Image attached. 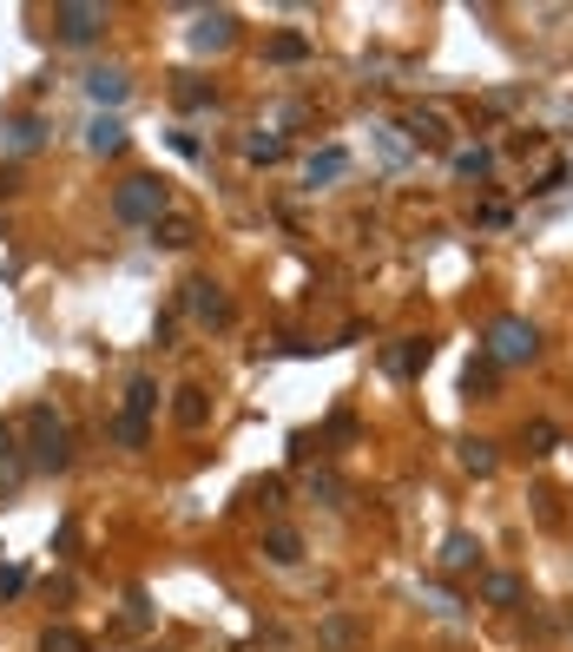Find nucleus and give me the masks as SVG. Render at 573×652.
Here are the masks:
<instances>
[{
    "label": "nucleus",
    "mask_w": 573,
    "mask_h": 652,
    "mask_svg": "<svg viewBox=\"0 0 573 652\" xmlns=\"http://www.w3.org/2000/svg\"><path fill=\"white\" fill-rule=\"evenodd\" d=\"M165 211H172V185H165L158 172H132V178L112 185V218H119V224H145V231H152Z\"/></svg>",
    "instance_id": "f257e3e1"
},
{
    "label": "nucleus",
    "mask_w": 573,
    "mask_h": 652,
    "mask_svg": "<svg viewBox=\"0 0 573 652\" xmlns=\"http://www.w3.org/2000/svg\"><path fill=\"white\" fill-rule=\"evenodd\" d=\"M244 158H251V165H277V158H284V139H277V132H271V139H244Z\"/></svg>",
    "instance_id": "bb28decb"
},
{
    "label": "nucleus",
    "mask_w": 573,
    "mask_h": 652,
    "mask_svg": "<svg viewBox=\"0 0 573 652\" xmlns=\"http://www.w3.org/2000/svg\"><path fill=\"white\" fill-rule=\"evenodd\" d=\"M422 607H436V614H442V620H462V614H469V607H462V600H455V594H449V587H436V581H429V587H422Z\"/></svg>",
    "instance_id": "a878e982"
},
{
    "label": "nucleus",
    "mask_w": 573,
    "mask_h": 652,
    "mask_svg": "<svg viewBox=\"0 0 573 652\" xmlns=\"http://www.w3.org/2000/svg\"><path fill=\"white\" fill-rule=\"evenodd\" d=\"M106 26H112V7H99V0H59L53 7V40H66V46H92Z\"/></svg>",
    "instance_id": "20e7f679"
},
{
    "label": "nucleus",
    "mask_w": 573,
    "mask_h": 652,
    "mask_svg": "<svg viewBox=\"0 0 573 652\" xmlns=\"http://www.w3.org/2000/svg\"><path fill=\"white\" fill-rule=\"evenodd\" d=\"M26 462L46 468V475H59L73 462V435H66V422L53 409H26Z\"/></svg>",
    "instance_id": "7ed1b4c3"
},
{
    "label": "nucleus",
    "mask_w": 573,
    "mask_h": 652,
    "mask_svg": "<svg viewBox=\"0 0 573 652\" xmlns=\"http://www.w3.org/2000/svg\"><path fill=\"white\" fill-rule=\"evenodd\" d=\"M0 198H7V172H0Z\"/></svg>",
    "instance_id": "2f4dec72"
},
{
    "label": "nucleus",
    "mask_w": 573,
    "mask_h": 652,
    "mask_svg": "<svg viewBox=\"0 0 573 652\" xmlns=\"http://www.w3.org/2000/svg\"><path fill=\"white\" fill-rule=\"evenodd\" d=\"M172 99L185 112H205V106H218V86H205L198 73H172Z\"/></svg>",
    "instance_id": "6ab92c4d"
},
{
    "label": "nucleus",
    "mask_w": 573,
    "mask_h": 652,
    "mask_svg": "<svg viewBox=\"0 0 573 652\" xmlns=\"http://www.w3.org/2000/svg\"><path fill=\"white\" fill-rule=\"evenodd\" d=\"M343 172H350V152L343 145H323V152L304 158V185H337Z\"/></svg>",
    "instance_id": "f3484780"
},
{
    "label": "nucleus",
    "mask_w": 573,
    "mask_h": 652,
    "mask_svg": "<svg viewBox=\"0 0 573 652\" xmlns=\"http://www.w3.org/2000/svg\"><path fill=\"white\" fill-rule=\"evenodd\" d=\"M172 416H178V429H205V422H211V396H205V383L172 389Z\"/></svg>",
    "instance_id": "ddd939ff"
},
{
    "label": "nucleus",
    "mask_w": 573,
    "mask_h": 652,
    "mask_svg": "<svg viewBox=\"0 0 573 652\" xmlns=\"http://www.w3.org/2000/svg\"><path fill=\"white\" fill-rule=\"evenodd\" d=\"M442 574H482V541L455 528V534L442 541Z\"/></svg>",
    "instance_id": "2eb2a0df"
},
{
    "label": "nucleus",
    "mask_w": 573,
    "mask_h": 652,
    "mask_svg": "<svg viewBox=\"0 0 573 652\" xmlns=\"http://www.w3.org/2000/svg\"><path fill=\"white\" fill-rule=\"evenodd\" d=\"M495 376H502V369H495V363H488V356H475V363H469V369H462V389H469V396H475V402H482V396H488V389H495Z\"/></svg>",
    "instance_id": "393cba45"
},
{
    "label": "nucleus",
    "mask_w": 573,
    "mask_h": 652,
    "mask_svg": "<svg viewBox=\"0 0 573 652\" xmlns=\"http://www.w3.org/2000/svg\"><path fill=\"white\" fill-rule=\"evenodd\" d=\"M403 132H409V145H449V119L436 106H409L403 112Z\"/></svg>",
    "instance_id": "9b49d317"
},
{
    "label": "nucleus",
    "mask_w": 573,
    "mask_h": 652,
    "mask_svg": "<svg viewBox=\"0 0 573 652\" xmlns=\"http://www.w3.org/2000/svg\"><path fill=\"white\" fill-rule=\"evenodd\" d=\"M482 594H488V607H502V614L528 607V587H521V574H488V581H482Z\"/></svg>",
    "instance_id": "aec40b11"
},
{
    "label": "nucleus",
    "mask_w": 573,
    "mask_h": 652,
    "mask_svg": "<svg viewBox=\"0 0 573 652\" xmlns=\"http://www.w3.org/2000/svg\"><path fill=\"white\" fill-rule=\"evenodd\" d=\"M462 468H469V475H482V482H488V475H495V468H502V455H495V442H482V435H469V442H462Z\"/></svg>",
    "instance_id": "4be33fe9"
},
{
    "label": "nucleus",
    "mask_w": 573,
    "mask_h": 652,
    "mask_svg": "<svg viewBox=\"0 0 573 652\" xmlns=\"http://www.w3.org/2000/svg\"><path fill=\"white\" fill-rule=\"evenodd\" d=\"M488 172H495V152H488V145L455 152V178H488Z\"/></svg>",
    "instance_id": "b1692460"
},
{
    "label": "nucleus",
    "mask_w": 573,
    "mask_h": 652,
    "mask_svg": "<svg viewBox=\"0 0 573 652\" xmlns=\"http://www.w3.org/2000/svg\"><path fill=\"white\" fill-rule=\"evenodd\" d=\"M317 647L323 652H363L370 647V627H363L356 614H323V620H317Z\"/></svg>",
    "instance_id": "423d86ee"
},
{
    "label": "nucleus",
    "mask_w": 573,
    "mask_h": 652,
    "mask_svg": "<svg viewBox=\"0 0 573 652\" xmlns=\"http://www.w3.org/2000/svg\"><path fill=\"white\" fill-rule=\"evenodd\" d=\"M251 501L277 515V508H284V482H277V475H271V482H257V488H251Z\"/></svg>",
    "instance_id": "7c9ffc66"
},
{
    "label": "nucleus",
    "mask_w": 573,
    "mask_h": 652,
    "mask_svg": "<svg viewBox=\"0 0 573 652\" xmlns=\"http://www.w3.org/2000/svg\"><path fill=\"white\" fill-rule=\"evenodd\" d=\"M152 409H158V383H152V376H132V383H125V409H119V416L152 422Z\"/></svg>",
    "instance_id": "412c9836"
},
{
    "label": "nucleus",
    "mask_w": 573,
    "mask_h": 652,
    "mask_svg": "<svg viewBox=\"0 0 573 652\" xmlns=\"http://www.w3.org/2000/svg\"><path fill=\"white\" fill-rule=\"evenodd\" d=\"M429 363H436V343H429V336H403V343L383 350V369H389V376H422Z\"/></svg>",
    "instance_id": "6e6552de"
},
{
    "label": "nucleus",
    "mask_w": 573,
    "mask_h": 652,
    "mask_svg": "<svg viewBox=\"0 0 573 652\" xmlns=\"http://www.w3.org/2000/svg\"><path fill=\"white\" fill-rule=\"evenodd\" d=\"M231 40H238V13H224V7L218 13H198V26H191V46L198 53H224Z\"/></svg>",
    "instance_id": "1a4fd4ad"
},
{
    "label": "nucleus",
    "mask_w": 573,
    "mask_h": 652,
    "mask_svg": "<svg viewBox=\"0 0 573 652\" xmlns=\"http://www.w3.org/2000/svg\"><path fill=\"white\" fill-rule=\"evenodd\" d=\"M264 59H271V66H304V59H310V33H297V26L271 33V40H264Z\"/></svg>",
    "instance_id": "dca6fc26"
},
{
    "label": "nucleus",
    "mask_w": 573,
    "mask_h": 652,
    "mask_svg": "<svg viewBox=\"0 0 573 652\" xmlns=\"http://www.w3.org/2000/svg\"><path fill=\"white\" fill-rule=\"evenodd\" d=\"M185 310H191L205 330H224V323H231V297H224L211 277H191V284H185Z\"/></svg>",
    "instance_id": "39448f33"
},
{
    "label": "nucleus",
    "mask_w": 573,
    "mask_h": 652,
    "mask_svg": "<svg viewBox=\"0 0 573 652\" xmlns=\"http://www.w3.org/2000/svg\"><path fill=\"white\" fill-rule=\"evenodd\" d=\"M145 435H152L145 422H132V416H112V442H119V449H145Z\"/></svg>",
    "instance_id": "cd10ccee"
},
{
    "label": "nucleus",
    "mask_w": 573,
    "mask_h": 652,
    "mask_svg": "<svg viewBox=\"0 0 573 652\" xmlns=\"http://www.w3.org/2000/svg\"><path fill=\"white\" fill-rule=\"evenodd\" d=\"M86 152H99V158L125 152V119H119V112H92V125H86Z\"/></svg>",
    "instance_id": "f8f14e48"
},
{
    "label": "nucleus",
    "mask_w": 573,
    "mask_h": 652,
    "mask_svg": "<svg viewBox=\"0 0 573 652\" xmlns=\"http://www.w3.org/2000/svg\"><path fill=\"white\" fill-rule=\"evenodd\" d=\"M40 652H92V640H86L79 627H46V633H40Z\"/></svg>",
    "instance_id": "5701e85b"
},
{
    "label": "nucleus",
    "mask_w": 573,
    "mask_h": 652,
    "mask_svg": "<svg viewBox=\"0 0 573 652\" xmlns=\"http://www.w3.org/2000/svg\"><path fill=\"white\" fill-rule=\"evenodd\" d=\"M46 145V119H33V112H20V119H7L0 125V152H13V158H26V152H40Z\"/></svg>",
    "instance_id": "9d476101"
},
{
    "label": "nucleus",
    "mask_w": 573,
    "mask_h": 652,
    "mask_svg": "<svg viewBox=\"0 0 573 652\" xmlns=\"http://www.w3.org/2000/svg\"><path fill=\"white\" fill-rule=\"evenodd\" d=\"M310 501H323V508H343V482L323 468V475H310Z\"/></svg>",
    "instance_id": "c85d7f7f"
},
{
    "label": "nucleus",
    "mask_w": 573,
    "mask_h": 652,
    "mask_svg": "<svg viewBox=\"0 0 573 652\" xmlns=\"http://www.w3.org/2000/svg\"><path fill=\"white\" fill-rule=\"evenodd\" d=\"M152 244H165V251H191V244H198V224H191L185 211H165V218L152 224Z\"/></svg>",
    "instance_id": "a211bd4d"
},
{
    "label": "nucleus",
    "mask_w": 573,
    "mask_h": 652,
    "mask_svg": "<svg viewBox=\"0 0 573 652\" xmlns=\"http://www.w3.org/2000/svg\"><path fill=\"white\" fill-rule=\"evenodd\" d=\"M264 561H271V567H297V561H304V534L284 528V521H271V528H264Z\"/></svg>",
    "instance_id": "4468645a"
},
{
    "label": "nucleus",
    "mask_w": 573,
    "mask_h": 652,
    "mask_svg": "<svg viewBox=\"0 0 573 652\" xmlns=\"http://www.w3.org/2000/svg\"><path fill=\"white\" fill-rule=\"evenodd\" d=\"M482 356H488L495 369H521V363L541 356V330H535L528 317H495L488 336H482Z\"/></svg>",
    "instance_id": "f03ea898"
},
{
    "label": "nucleus",
    "mask_w": 573,
    "mask_h": 652,
    "mask_svg": "<svg viewBox=\"0 0 573 652\" xmlns=\"http://www.w3.org/2000/svg\"><path fill=\"white\" fill-rule=\"evenodd\" d=\"M125 92H132L125 66H92V73H86V99H92L99 112H119V106H125Z\"/></svg>",
    "instance_id": "0eeeda50"
},
{
    "label": "nucleus",
    "mask_w": 573,
    "mask_h": 652,
    "mask_svg": "<svg viewBox=\"0 0 573 652\" xmlns=\"http://www.w3.org/2000/svg\"><path fill=\"white\" fill-rule=\"evenodd\" d=\"M554 449H561L554 422H528V455H554Z\"/></svg>",
    "instance_id": "c756f323"
}]
</instances>
